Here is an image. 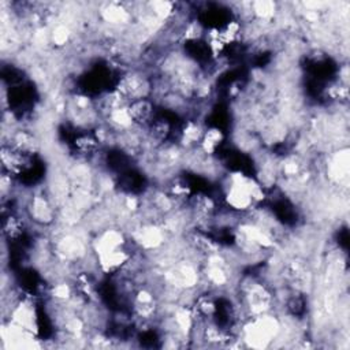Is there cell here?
Returning a JSON list of instances; mask_svg holds the SVG:
<instances>
[{
  "label": "cell",
  "instance_id": "3",
  "mask_svg": "<svg viewBox=\"0 0 350 350\" xmlns=\"http://www.w3.org/2000/svg\"><path fill=\"white\" fill-rule=\"evenodd\" d=\"M224 142V133L217 126H209L205 127V131L202 134V138L200 141L198 148L209 156H215Z\"/></svg>",
  "mask_w": 350,
  "mask_h": 350
},
{
  "label": "cell",
  "instance_id": "1",
  "mask_svg": "<svg viewBox=\"0 0 350 350\" xmlns=\"http://www.w3.org/2000/svg\"><path fill=\"white\" fill-rule=\"evenodd\" d=\"M115 89L129 101L150 98L153 93V75L142 68H129L118 77Z\"/></svg>",
  "mask_w": 350,
  "mask_h": 350
},
{
  "label": "cell",
  "instance_id": "2",
  "mask_svg": "<svg viewBox=\"0 0 350 350\" xmlns=\"http://www.w3.org/2000/svg\"><path fill=\"white\" fill-rule=\"evenodd\" d=\"M129 113L133 124L141 129H146L157 116L156 103L152 98H139L129 104Z\"/></svg>",
  "mask_w": 350,
  "mask_h": 350
}]
</instances>
